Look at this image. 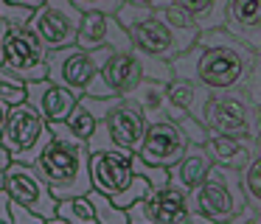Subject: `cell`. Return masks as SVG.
I'll return each instance as SVG.
<instances>
[{"instance_id":"f35d334b","label":"cell","mask_w":261,"mask_h":224,"mask_svg":"<svg viewBox=\"0 0 261 224\" xmlns=\"http://www.w3.org/2000/svg\"><path fill=\"white\" fill-rule=\"evenodd\" d=\"M250 224H261V221H255V218H253V221H250Z\"/></svg>"},{"instance_id":"d6986e66","label":"cell","mask_w":261,"mask_h":224,"mask_svg":"<svg viewBox=\"0 0 261 224\" xmlns=\"http://www.w3.org/2000/svg\"><path fill=\"white\" fill-rule=\"evenodd\" d=\"M227 22L247 45L261 42V0H227Z\"/></svg>"},{"instance_id":"ac0fdd59","label":"cell","mask_w":261,"mask_h":224,"mask_svg":"<svg viewBox=\"0 0 261 224\" xmlns=\"http://www.w3.org/2000/svg\"><path fill=\"white\" fill-rule=\"evenodd\" d=\"M211 151H208V146H202V143H191L186 149V154H182V160L177 162V165H171L174 168V185L177 188H182V190H194L199 182H202L205 177H208V171H211Z\"/></svg>"},{"instance_id":"603a6c76","label":"cell","mask_w":261,"mask_h":224,"mask_svg":"<svg viewBox=\"0 0 261 224\" xmlns=\"http://www.w3.org/2000/svg\"><path fill=\"white\" fill-rule=\"evenodd\" d=\"M57 216L65 218L68 224H98L90 196H70V199H59Z\"/></svg>"},{"instance_id":"6da1fadb","label":"cell","mask_w":261,"mask_h":224,"mask_svg":"<svg viewBox=\"0 0 261 224\" xmlns=\"http://www.w3.org/2000/svg\"><path fill=\"white\" fill-rule=\"evenodd\" d=\"M54 140L45 146L40 160L34 162L42 179L48 182L51 193L57 199H70V196H87L93 190L90 182V151L82 137H76L65 121L51 123Z\"/></svg>"},{"instance_id":"83f0119b","label":"cell","mask_w":261,"mask_h":224,"mask_svg":"<svg viewBox=\"0 0 261 224\" xmlns=\"http://www.w3.org/2000/svg\"><path fill=\"white\" fill-rule=\"evenodd\" d=\"M244 190L253 202H261V157L258 160H250L247 174H244Z\"/></svg>"},{"instance_id":"7c38bea8","label":"cell","mask_w":261,"mask_h":224,"mask_svg":"<svg viewBox=\"0 0 261 224\" xmlns=\"http://www.w3.org/2000/svg\"><path fill=\"white\" fill-rule=\"evenodd\" d=\"M188 149V137L180 129L177 121H154L146 126L143 143L138 149V157L149 165H160V168H171L182 160Z\"/></svg>"},{"instance_id":"8fae6325","label":"cell","mask_w":261,"mask_h":224,"mask_svg":"<svg viewBox=\"0 0 261 224\" xmlns=\"http://www.w3.org/2000/svg\"><path fill=\"white\" fill-rule=\"evenodd\" d=\"M3 188L12 193L14 202L25 205L29 210L40 213L42 218L57 216L59 199L51 193L48 182L42 179V174L37 171V165H25V162H12L3 174Z\"/></svg>"},{"instance_id":"836d02e7","label":"cell","mask_w":261,"mask_h":224,"mask_svg":"<svg viewBox=\"0 0 261 224\" xmlns=\"http://www.w3.org/2000/svg\"><path fill=\"white\" fill-rule=\"evenodd\" d=\"M12 154H9V149H6V146H3V143H0V171H6V168L9 165H12Z\"/></svg>"},{"instance_id":"2e32d148","label":"cell","mask_w":261,"mask_h":224,"mask_svg":"<svg viewBox=\"0 0 261 224\" xmlns=\"http://www.w3.org/2000/svg\"><path fill=\"white\" fill-rule=\"evenodd\" d=\"M25 101L48 123H57V121H68L79 95L73 90L62 87V84L51 81V78H40V81H25Z\"/></svg>"},{"instance_id":"4fadbf2b","label":"cell","mask_w":261,"mask_h":224,"mask_svg":"<svg viewBox=\"0 0 261 224\" xmlns=\"http://www.w3.org/2000/svg\"><path fill=\"white\" fill-rule=\"evenodd\" d=\"M135 151L126 149H104V151H93L90 154V182L93 190H101L107 196H115L132 182L135 177Z\"/></svg>"},{"instance_id":"d590c367","label":"cell","mask_w":261,"mask_h":224,"mask_svg":"<svg viewBox=\"0 0 261 224\" xmlns=\"http://www.w3.org/2000/svg\"><path fill=\"white\" fill-rule=\"evenodd\" d=\"M9 109H12V106H9L6 101H0V134H3V126H6V121H9Z\"/></svg>"},{"instance_id":"5b68a950","label":"cell","mask_w":261,"mask_h":224,"mask_svg":"<svg viewBox=\"0 0 261 224\" xmlns=\"http://www.w3.org/2000/svg\"><path fill=\"white\" fill-rule=\"evenodd\" d=\"M191 202L211 221H216V224L233 221L244 207V196L236 182V171L225 165L211 168L208 177L191 190Z\"/></svg>"},{"instance_id":"f546056e","label":"cell","mask_w":261,"mask_h":224,"mask_svg":"<svg viewBox=\"0 0 261 224\" xmlns=\"http://www.w3.org/2000/svg\"><path fill=\"white\" fill-rule=\"evenodd\" d=\"M12 224H45V218H42L40 213L29 210L25 205H20V202L12 199Z\"/></svg>"},{"instance_id":"ab89813d","label":"cell","mask_w":261,"mask_h":224,"mask_svg":"<svg viewBox=\"0 0 261 224\" xmlns=\"http://www.w3.org/2000/svg\"><path fill=\"white\" fill-rule=\"evenodd\" d=\"M0 224H3V221H0Z\"/></svg>"},{"instance_id":"52a82bcc","label":"cell","mask_w":261,"mask_h":224,"mask_svg":"<svg viewBox=\"0 0 261 224\" xmlns=\"http://www.w3.org/2000/svg\"><path fill=\"white\" fill-rule=\"evenodd\" d=\"M146 53L138 48L126 50H113L101 67H98L96 78L90 81L85 95H96V98H118V95H129L138 84L146 78Z\"/></svg>"},{"instance_id":"3957f363","label":"cell","mask_w":261,"mask_h":224,"mask_svg":"<svg viewBox=\"0 0 261 224\" xmlns=\"http://www.w3.org/2000/svg\"><path fill=\"white\" fill-rule=\"evenodd\" d=\"M51 140H54L51 123H48L29 101H23V104L9 109V121H6V126H3L0 143L9 149V154H12L14 162L34 165Z\"/></svg>"},{"instance_id":"7a4b0ae2","label":"cell","mask_w":261,"mask_h":224,"mask_svg":"<svg viewBox=\"0 0 261 224\" xmlns=\"http://www.w3.org/2000/svg\"><path fill=\"white\" fill-rule=\"evenodd\" d=\"M115 17L126 28V34H129L132 45L138 50L160 56V59L180 53V50H186L194 42V28H174L160 14V9H149V6L126 0L115 11Z\"/></svg>"},{"instance_id":"44dd1931","label":"cell","mask_w":261,"mask_h":224,"mask_svg":"<svg viewBox=\"0 0 261 224\" xmlns=\"http://www.w3.org/2000/svg\"><path fill=\"white\" fill-rule=\"evenodd\" d=\"M129 98L143 109V115H160V112L171 104L169 93H166V84L154 81V78H143V81L129 93Z\"/></svg>"},{"instance_id":"5bb4252c","label":"cell","mask_w":261,"mask_h":224,"mask_svg":"<svg viewBox=\"0 0 261 224\" xmlns=\"http://www.w3.org/2000/svg\"><path fill=\"white\" fill-rule=\"evenodd\" d=\"M104 126H107L113 146L138 151L143 143V134H146V115L129 95H118L110 112L104 115Z\"/></svg>"},{"instance_id":"e0dca14e","label":"cell","mask_w":261,"mask_h":224,"mask_svg":"<svg viewBox=\"0 0 261 224\" xmlns=\"http://www.w3.org/2000/svg\"><path fill=\"white\" fill-rule=\"evenodd\" d=\"M202 118L208 121V129L216 134H227V137H253L250 109L244 106V101H239V98H230V95L208 98Z\"/></svg>"},{"instance_id":"9a60e30c","label":"cell","mask_w":261,"mask_h":224,"mask_svg":"<svg viewBox=\"0 0 261 224\" xmlns=\"http://www.w3.org/2000/svg\"><path fill=\"white\" fill-rule=\"evenodd\" d=\"M76 45L85 48V50H96V48L126 50V48H135L129 34H126V28L118 22V17L104 14V11H85L79 34H76Z\"/></svg>"},{"instance_id":"f1b7e54d","label":"cell","mask_w":261,"mask_h":224,"mask_svg":"<svg viewBox=\"0 0 261 224\" xmlns=\"http://www.w3.org/2000/svg\"><path fill=\"white\" fill-rule=\"evenodd\" d=\"M82 11H104V14H115L126 0H73Z\"/></svg>"},{"instance_id":"484cf974","label":"cell","mask_w":261,"mask_h":224,"mask_svg":"<svg viewBox=\"0 0 261 224\" xmlns=\"http://www.w3.org/2000/svg\"><path fill=\"white\" fill-rule=\"evenodd\" d=\"M149 190H152V185H149V179L143 177V174H135V177H132V182L126 185V188L121 190V193L110 196V199H113L118 207H124V210H129V207L135 205V202H141L143 196L149 193Z\"/></svg>"},{"instance_id":"30bf717a","label":"cell","mask_w":261,"mask_h":224,"mask_svg":"<svg viewBox=\"0 0 261 224\" xmlns=\"http://www.w3.org/2000/svg\"><path fill=\"white\" fill-rule=\"evenodd\" d=\"M126 213H129V224H188L194 216L188 196L177 185L152 188Z\"/></svg>"},{"instance_id":"e575fe53","label":"cell","mask_w":261,"mask_h":224,"mask_svg":"<svg viewBox=\"0 0 261 224\" xmlns=\"http://www.w3.org/2000/svg\"><path fill=\"white\" fill-rule=\"evenodd\" d=\"M132 3L149 6V9H166V6H171V0H132Z\"/></svg>"},{"instance_id":"d4e9b609","label":"cell","mask_w":261,"mask_h":224,"mask_svg":"<svg viewBox=\"0 0 261 224\" xmlns=\"http://www.w3.org/2000/svg\"><path fill=\"white\" fill-rule=\"evenodd\" d=\"M90 202H93V210H96V218L98 224H129V213L124 207H118L107 193L101 190H90Z\"/></svg>"},{"instance_id":"4dcf8cb0","label":"cell","mask_w":261,"mask_h":224,"mask_svg":"<svg viewBox=\"0 0 261 224\" xmlns=\"http://www.w3.org/2000/svg\"><path fill=\"white\" fill-rule=\"evenodd\" d=\"M0 221L12 224V193L6 188H0Z\"/></svg>"},{"instance_id":"277c9868","label":"cell","mask_w":261,"mask_h":224,"mask_svg":"<svg viewBox=\"0 0 261 224\" xmlns=\"http://www.w3.org/2000/svg\"><path fill=\"white\" fill-rule=\"evenodd\" d=\"M0 67L23 81H40L48 78V50L25 25L0 17Z\"/></svg>"},{"instance_id":"ba28073f","label":"cell","mask_w":261,"mask_h":224,"mask_svg":"<svg viewBox=\"0 0 261 224\" xmlns=\"http://www.w3.org/2000/svg\"><path fill=\"white\" fill-rule=\"evenodd\" d=\"M82 17H85V11L73 0H45L31 14L25 28L45 45V50H57V48L76 45Z\"/></svg>"},{"instance_id":"9c48e42d","label":"cell","mask_w":261,"mask_h":224,"mask_svg":"<svg viewBox=\"0 0 261 224\" xmlns=\"http://www.w3.org/2000/svg\"><path fill=\"white\" fill-rule=\"evenodd\" d=\"M250 67V53L242 48L239 39L222 42L216 48H205L197 65V76L205 87L214 90H227L242 81L244 70Z\"/></svg>"},{"instance_id":"8d00e7d4","label":"cell","mask_w":261,"mask_h":224,"mask_svg":"<svg viewBox=\"0 0 261 224\" xmlns=\"http://www.w3.org/2000/svg\"><path fill=\"white\" fill-rule=\"evenodd\" d=\"M45 224H68L65 218H59V216H54V218H45Z\"/></svg>"},{"instance_id":"8992f818","label":"cell","mask_w":261,"mask_h":224,"mask_svg":"<svg viewBox=\"0 0 261 224\" xmlns=\"http://www.w3.org/2000/svg\"><path fill=\"white\" fill-rule=\"evenodd\" d=\"M115 48H96V50H85L79 45H68V48H57L48 50V78L62 87L73 90L76 95H85L90 81L96 78L98 67L107 62V56Z\"/></svg>"},{"instance_id":"d6a6232c","label":"cell","mask_w":261,"mask_h":224,"mask_svg":"<svg viewBox=\"0 0 261 224\" xmlns=\"http://www.w3.org/2000/svg\"><path fill=\"white\" fill-rule=\"evenodd\" d=\"M6 3H12V6H20V9H40L42 3H45V0H6Z\"/></svg>"},{"instance_id":"74e56055","label":"cell","mask_w":261,"mask_h":224,"mask_svg":"<svg viewBox=\"0 0 261 224\" xmlns=\"http://www.w3.org/2000/svg\"><path fill=\"white\" fill-rule=\"evenodd\" d=\"M3 174H6V171H0V188H3Z\"/></svg>"},{"instance_id":"cb8c5ba5","label":"cell","mask_w":261,"mask_h":224,"mask_svg":"<svg viewBox=\"0 0 261 224\" xmlns=\"http://www.w3.org/2000/svg\"><path fill=\"white\" fill-rule=\"evenodd\" d=\"M65 126L70 129V132L76 134V137H82L87 143V140L96 134V129H98V118L90 112V106L85 104V101H76V106H73V112L68 115V121H65Z\"/></svg>"},{"instance_id":"4316f807","label":"cell","mask_w":261,"mask_h":224,"mask_svg":"<svg viewBox=\"0 0 261 224\" xmlns=\"http://www.w3.org/2000/svg\"><path fill=\"white\" fill-rule=\"evenodd\" d=\"M0 101H6L9 106H17L25 101V81L3 67H0Z\"/></svg>"},{"instance_id":"ffe728a7","label":"cell","mask_w":261,"mask_h":224,"mask_svg":"<svg viewBox=\"0 0 261 224\" xmlns=\"http://www.w3.org/2000/svg\"><path fill=\"white\" fill-rule=\"evenodd\" d=\"M208 151L214 154V160L225 168H233V171H242V168L250 165V151L244 146L236 143V137H227V134H216L214 140H208Z\"/></svg>"},{"instance_id":"7402d4cb","label":"cell","mask_w":261,"mask_h":224,"mask_svg":"<svg viewBox=\"0 0 261 224\" xmlns=\"http://www.w3.org/2000/svg\"><path fill=\"white\" fill-rule=\"evenodd\" d=\"M166 93H169V101H171L174 109L194 112L197 118L205 115L202 106H197V98H205V95H202V90H199L191 78H171V81L166 84Z\"/></svg>"},{"instance_id":"1f68e13d","label":"cell","mask_w":261,"mask_h":224,"mask_svg":"<svg viewBox=\"0 0 261 224\" xmlns=\"http://www.w3.org/2000/svg\"><path fill=\"white\" fill-rule=\"evenodd\" d=\"M174 3H180L182 9H188L191 14H202V11H208L211 6H214V0H174Z\"/></svg>"}]
</instances>
